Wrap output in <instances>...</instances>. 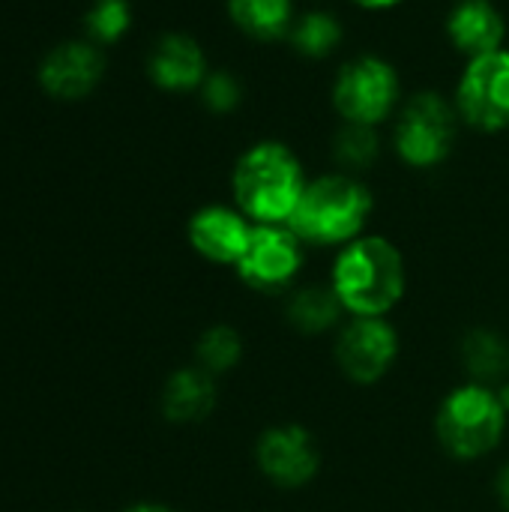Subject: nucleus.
Here are the masks:
<instances>
[{
    "instance_id": "aec40b11",
    "label": "nucleus",
    "mask_w": 509,
    "mask_h": 512,
    "mask_svg": "<svg viewBox=\"0 0 509 512\" xmlns=\"http://www.w3.org/2000/svg\"><path fill=\"white\" fill-rule=\"evenodd\" d=\"M381 156V135L378 126L363 123H342V129L333 135V159L345 168V174L366 171Z\"/></svg>"
},
{
    "instance_id": "4be33fe9",
    "label": "nucleus",
    "mask_w": 509,
    "mask_h": 512,
    "mask_svg": "<svg viewBox=\"0 0 509 512\" xmlns=\"http://www.w3.org/2000/svg\"><path fill=\"white\" fill-rule=\"evenodd\" d=\"M132 27V6L129 0H96L84 15V30L99 45L120 42Z\"/></svg>"
},
{
    "instance_id": "9b49d317",
    "label": "nucleus",
    "mask_w": 509,
    "mask_h": 512,
    "mask_svg": "<svg viewBox=\"0 0 509 512\" xmlns=\"http://www.w3.org/2000/svg\"><path fill=\"white\" fill-rule=\"evenodd\" d=\"M105 75V57L90 42H63L45 54L39 63V84L54 99H84Z\"/></svg>"
},
{
    "instance_id": "7ed1b4c3",
    "label": "nucleus",
    "mask_w": 509,
    "mask_h": 512,
    "mask_svg": "<svg viewBox=\"0 0 509 512\" xmlns=\"http://www.w3.org/2000/svg\"><path fill=\"white\" fill-rule=\"evenodd\" d=\"M333 291L354 318H384L405 294L402 252L384 237H357L336 258Z\"/></svg>"
},
{
    "instance_id": "a878e982",
    "label": "nucleus",
    "mask_w": 509,
    "mask_h": 512,
    "mask_svg": "<svg viewBox=\"0 0 509 512\" xmlns=\"http://www.w3.org/2000/svg\"><path fill=\"white\" fill-rule=\"evenodd\" d=\"M126 512H174V510L159 507V504H138V507H132V510H126Z\"/></svg>"
},
{
    "instance_id": "20e7f679",
    "label": "nucleus",
    "mask_w": 509,
    "mask_h": 512,
    "mask_svg": "<svg viewBox=\"0 0 509 512\" xmlns=\"http://www.w3.org/2000/svg\"><path fill=\"white\" fill-rule=\"evenodd\" d=\"M438 438L444 450L456 459L489 456L507 429V408L498 393L483 384H468L453 390L438 411Z\"/></svg>"
},
{
    "instance_id": "b1692460",
    "label": "nucleus",
    "mask_w": 509,
    "mask_h": 512,
    "mask_svg": "<svg viewBox=\"0 0 509 512\" xmlns=\"http://www.w3.org/2000/svg\"><path fill=\"white\" fill-rule=\"evenodd\" d=\"M351 3H357V6H363V9H369V12H384V9L402 6L405 0H351Z\"/></svg>"
},
{
    "instance_id": "1a4fd4ad",
    "label": "nucleus",
    "mask_w": 509,
    "mask_h": 512,
    "mask_svg": "<svg viewBox=\"0 0 509 512\" xmlns=\"http://www.w3.org/2000/svg\"><path fill=\"white\" fill-rule=\"evenodd\" d=\"M399 354V336L384 318H354L342 327L336 360L357 384L381 381Z\"/></svg>"
},
{
    "instance_id": "423d86ee",
    "label": "nucleus",
    "mask_w": 509,
    "mask_h": 512,
    "mask_svg": "<svg viewBox=\"0 0 509 512\" xmlns=\"http://www.w3.org/2000/svg\"><path fill=\"white\" fill-rule=\"evenodd\" d=\"M402 81L390 60L378 54H360L348 60L333 81V108L342 123L381 126L399 105Z\"/></svg>"
},
{
    "instance_id": "0eeeda50",
    "label": "nucleus",
    "mask_w": 509,
    "mask_h": 512,
    "mask_svg": "<svg viewBox=\"0 0 509 512\" xmlns=\"http://www.w3.org/2000/svg\"><path fill=\"white\" fill-rule=\"evenodd\" d=\"M453 105L459 120L477 132L509 129V48L468 60Z\"/></svg>"
},
{
    "instance_id": "a211bd4d",
    "label": "nucleus",
    "mask_w": 509,
    "mask_h": 512,
    "mask_svg": "<svg viewBox=\"0 0 509 512\" xmlns=\"http://www.w3.org/2000/svg\"><path fill=\"white\" fill-rule=\"evenodd\" d=\"M345 30L339 24V18L327 9H315V12H306L294 21L291 33H288V42L297 54L303 57H312V60H321V57H330L339 42H342Z\"/></svg>"
},
{
    "instance_id": "4468645a",
    "label": "nucleus",
    "mask_w": 509,
    "mask_h": 512,
    "mask_svg": "<svg viewBox=\"0 0 509 512\" xmlns=\"http://www.w3.org/2000/svg\"><path fill=\"white\" fill-rule=\"evenodd\" d=\"M150 81L168 93H189L201 90L207 72V54L204 48L186 36V33H165L156 39L150 60H147Z\"/></svg>"
},
{
    "instance_id": "9d476101",
    "label": "nucleus",
    "mask_w": 509,
    "mask_h": 512,
    "mask_svg": "<svg viewBox=\"0 0 509 512\" xmlns=\"http://www.w3.org/2000/svg\"><path fill=\"white\" fill-rule=\"evenodd\" d=\"M255 459H258L261 474L282 489L306 486L309 480H315V474L321 468L315 438L309 435V429H303L297 423L267 429L258 438Z\"/></svg>"
},
{
    "instance_id": "ddd939ff",
    "label": "nucleus",
    "mask_w": 509,
    "mask_h": 512,
    "mask_svg": "<svg viewBox=\"0 0 509 512\" xmlns=\"http://www.w3.org/2000/svg\"><path fill=\"white\" fill-rule=\"evenodd\" d=\"M447 39L468 60L501 51L507 18L495 0H456L447 12Z\"/></svg>"
},
{
    "instance_id": "39448f33",
    "label": "nucleus",
    "mask_w": 509,
    "mask_h": 512,
    "mask_svg": "<svg viewBox=\"0 0 509 512\" xmlns=\"http://www.w3.org/2000/svg\"><path fill=\"white\" fill-rule=\"evenodd\" d=\"M459 132V111L438 90L414 93L396 117L393 147L411 168H435L450 159Z\"/></svg>"
},
{
    "instance_id": "412c9836",
    "label": "nucleus",
    "mask_w": 509,
    "mask_h": 512,
    "mask_svg": "<svg viewBox=\"0 0 509 512\" xmlns=\"http://www.w3.org/2000/svg\"><path fill=\"white\" fill-rule=\"evenodd\" d=\"M243 357V339L234 327L216 324L198 339V363L210 375L231 372Z\"/></svg>"
},
{
    "instance_id": "2eb2a0df",
    "label": "nucleus",
    "mask_w": 509,
    "mask_h": 512,
    "mask_svg": "<svg viewBox=\"0 0 509 512\" xmlns=\"http://www.w3.org/2000/svg\"><path fill=\"white\" fill-rule=\"evenodd\" d=\"M216 408V384L204 369H180L162 390V414L171 423H201Z\"/></svg>"
},
{
    "instance_id": "393cba45",
    "label": "nucleus",
    "mask_w": 509,
    "mask_h": 512,
    "mask_svg": "<svg viewBox=\"0 0 509 512\" xmlns=\"http://www.w3.org/2000/svg\"><path fill=\"white\" fill-rule=\"evenodd\" d=\"M495 489H498V501H501V507L509 512V465L501 471V474H498Z\"/></svg>"
},
{
    "instance_id": "f8f14e48",
    "label": "nucleus",
    "mask_w": 509,
    "mask_h": 512,
    "mask_svg": "<svg viewBox=\"0 0 509 512\" xmlns=\"http://www.w3.org/2000/svg\"><path fill=\"white\" fill-rule=\"evenodd\" d=\"M255 231V222L246 219L237 207H222V204H210L201 207L192 219H189V243L192 249L213 261V264H234L243 258L249 237Z\"/></svg>"
},
{
    "instance_id": "f3484780",
    "label": "nucleus",
    "mask_w": 509,
    "mask_h": 512,
    "mask_svg": "<svg viewBox=\"0 0 509 512\" xmlns=\"http://www.w3.org/2000/svg\"><path fill=\"white\" fill-rule=\"evenodd\" d=\"M462 363L474 384L501 381L509 369L507 342L492 330H471L462 342Z\"/></svg>"
},
{
    "instance_id": "f03ea898",
    "label": "nucleus",
    "mask_w": 509,
    "mask_h": 512,
    "mask_svg": "<svg viewBox=\"0 0 509 512\" xmlns=\"http://www.w3.org/2000/svg\"><path fill=\"white\" fill-rule=\"evenodd\" d=\"M372 192L354 174H321L306 183L297 210L288 219V228L315 246H348L354 243L369 216H372Z\"/></svg>"
},
{
    "instance_id": "dca6fc26",
    "label": "nucleus",
    "mask_w": 509,
    "mask_h": 512,
    "mask_svg": "<svg viewBox=\"0 0 509 512\" xmlns=\"http://www.w3.org/2000/svg\"><path fill=\"white\" fill-rule=\"evenodd\" d=\"M231 24L258 42L288 39L294 27V3L291 0H228Z\"/></svg>"
},
{
    "instance_id": "6ab92c4d",
    "label": "nucleus",
    "mask_w": 509,
    "mask_h": 512,
    "mask_svg": "<svg viewBox=\"0 0 509 512\" xmlns=\"http://www.w3.org/2000/svg\"><path fill=\"white\" fill-rule=\"evenodd\" d=\"M342 300L339 294L324 285H312V288H303L291 297L288 303V318L297 330L303 333H324L330 327H336V321L342 318Z\"/></svg>"
},
{
    "instance_id": "f257e3e1",
    "label": "nucleus",
    "mask_w": 509,
    "mask_h": 512,
    "mask_svg": "<svg viewBox=\"0 0 509 512\" xmlns=\"http://www.w3.org/2000/svg\"><path fill=\"white\" fill-rule=\"evenodd\" d=\"M306 183L297 153L282 141L252 144L231 174L234 204L255 225H288Z\"/></svg>"
},
{
    "instance_id": "6e6552de",
    "label": "nucleus",
    "mask_w": 509,
    "mask_h": 512,
    "mask_svg": "<svg viewBox=\"0 0 509 512\" xmlns=\"http://www.w3.org/2000/svg\"><path fill=\"white\" fill-rule=\"evenodd\" d=\"M303 267V240L288 225H255L237 273L258 291H279Z\"/></svg>"
},
{
    "instance_id": "5701e85b",
    "label": "nucleus",
    "mask_w": 509,
    "mask_h": 512,
    "mask_svg": "<svg viewBox=\"0 0 509 512\" xmlns=\"http://www.w3.org/2000/svg\"><path fill=\"white\" fill-rule=\"evenodd\" d=\"M243 99V87L240 81L225 72V69H216L204 78L201 84V102L213 111V114H231Z\"/></svg>"
}]
</instances>
